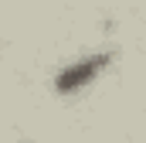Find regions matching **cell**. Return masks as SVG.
<instances>
[{
	"label": "cell",
	"instance_id": "cell-1",
	"mask_svg": "<svg viewBox=\"0 0 146 143\" xmlns=\"http://www.w3.org/2000/svg\"><path fill=\"white\" fill-rule=\"evenodd\" d=\"M106 65H109V55H92V58H85V61H75V65H68L65 72H58L54 89H58V92H75V89H82L95 72H102Z\"/></svg>",
	"mask_w": 146,
	"mask_h": 143
}]
</instances>
